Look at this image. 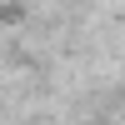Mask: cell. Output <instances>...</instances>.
I'll list each match as a JSON object with an SVG mask.
<instances>
[]
</instances>
